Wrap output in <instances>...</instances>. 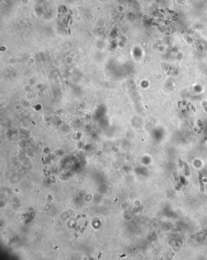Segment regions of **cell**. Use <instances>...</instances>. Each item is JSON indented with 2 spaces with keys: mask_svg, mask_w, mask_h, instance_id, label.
Returning <instances> with one entry per match:
<instances>
[{
  "mask_svg": "<svg viewBox=\"0 0 207 260\" xmlns=\"http://www.w3.org/2000/svg\"><path fill=\"white\" fill-rule=\"evenodd\" d=\"M199 183H200V189L202 190H204V187H203V181H202V175L201 174V173H200L199 174Z\"/></svg>",
  "mask_w": 207,
  "mask_h": 260,
  "instance_id": "6da1fadb",
  "label": "cell"
}]
</instances>
